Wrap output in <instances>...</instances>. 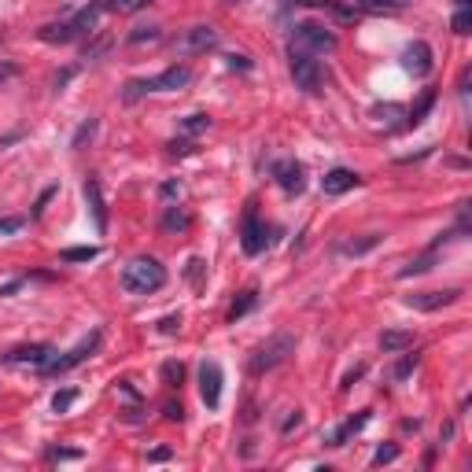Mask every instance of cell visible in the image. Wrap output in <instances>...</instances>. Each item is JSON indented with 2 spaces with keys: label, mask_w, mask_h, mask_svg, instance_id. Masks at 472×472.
Returning <instances> with one entry per match:
<instances>
[{
  "label": "cell",
  "mask_w": 472,
  "mask_h": 472,
  "mask_svg": "<svg viewBox=\"0 0 472 472\" xmlns=\"http://www.w3.org/2000/svg\"><path fill=\"white\" fill-rule=\"evenodd\" d=\"M52 358H56V347H48V343H26V347H15L4 354L8 366H34V369L48 366Z\"/></svg>",
  "instance_id": "obj_11"
},
{
  "label": "cell",
  "mask_w": 472,
  "mask_h": 472,
  "mask_svg": "<svg viewBox=\"0 0 472 472\" xmlns=\"http://www.w3.org/2000/svg\"><path fill=\"white\" fill-rule=\"evenodd\" d=\"M288 71H292V81L295 89H303L310 96H317L325 89V67L314 52H303V48H288Z\"/></svg>",
  "instance_id": "obj_4"
},
{
  "label": "cell",
  "mask_w": 472,
  "mask_h": 472,
  "mask_svg": "<svg viewBox=\"0 0 472 472\" xmlns=\"http://www.w3.org/2000/svg\"><path fill=\"white\" fill-rule=\"evenodd\" d=\"M103 11H107V0H93V4H85L81 11H74L67 23H48V26H41L37 37L45 41V45H71V41H81L85 34L96 30V23H100Z\"/></svg>",
  "instance_id": "obj_1"
},
{
  "label": "cell",
  "mask_w": 472,
  "mask_h": 472,
  "mask_svg": "<svg viewBox=\"0 0 472 472\" xmlns=\"http://www.w3.org/2000/svg\"><path fill=\"white\" fill-rule=\"evenodd\" d=\"M203 270H207V262H203V259H192V262H188V281H192V284H200Z\"/></svg>",
  "instance_id": "obj_40"
},
{
  "label": "cell",
  "mask_w": 472,
  "mask_h": 472,
  "mask_svg": "<svg viewBox=\"0 0 472 472\" xmlns=\"http://www.w3.org/2000/svg\"><path fill=\"white\" fill-rule=\"evenodd\" d=\"M292 354H295V336H292V332H277V336H270L262 347L247 358V369H251L255 376H262V373H270V369H277V366H284Z\"/></svg>",
  "instance_id": "obj_5"
},
{
  "label": "cell",
  "mask_w": 472,
  "mask_h": 472,
  "mask_svg": "<svg viewBox=\"0 0 472 472\" xmlns=\"http://www.w3.org/2000/svg\"><path fill=\"white\" fill-rule=\"evenodd\" d=\"M85 203H89V210H93L96 232H107V200H103L100 178H85Z\"/></svg>",
  "instance_id": "obj_15"
},
{
  "label": "cell",
  "mask_w": 472,
  "mask_h": 472,
  "mask_svg": "<svg viewBox=\"0 0 472 472\" xmlns=\"http://www.w3.org/2000/svg\"><path fill=\"white\" fill-rule=\"evenodd\" d=\"M454 4H458V8H468V4H472V0H454Z\"/></svg>",
  "instance_id": "obj_51"
},
{
  "label": "cell",
  "mask_w": 472,
  "mask_h": 472,
  "mask_svg": "<svg viewBox=\"0 0 472 472\" xmlns=\"http://www.w3.org/2000/svg\"><path fill=\"white\" fill-rule=\"evenodd\" d=\"M432 259H436V251L428 247V255H424V259H414V262L406 266V270H399V277H417V273H428V270H432Z\"/></svg>",
  "instance_id": "obj_27"
},
{
  "label": "cell",
  "mask_w": 472,
  "mask_h": 472,
  "mask_svg": "<svg viewBox=\"0 0 472 472\" xmlns=\"http://www.w3.org/2000/svg\"><path fill=\"white\" fill-rule=\"evenodd\" d=\"M369 417H373L369 410H361L358 417H347V421H343V424L336 428V432L329 436V443H332V446H343V443H347L351 436H358V432H361V428H366V424H369Z\"/></svg>",
  "instance_id": "obj_17"
},
{
  "label": "cell",
  "mask_w": 472,
  "mask_h": 472,
  "mask_svg": "<svg viewBox=\"0 0 472 472\" xmlns=\"http://www.w3.org/2000/svg\"><path fill=\"white\" fill-rule=\"evenodd\" d=\"M380 347H384V354L410 351V347H414V332H410V329H388V332L380 336Z\"/></svg>",
  "instance_id": "obj_18"
},
{
  "label": "cell",
  "mask_w": 472,
  "mask_h": 472,
  "mask_svg": "<svg viewBox=\"0 0 472 472\" xmlns=\"http://www.w3.org/2000/svg\"><path fill=\"white\" fill-rule=\"evenodd\" d=\"M299 421H303V414L295 410V414H292V417H288V421L281 424V432H292V428H299Z\"/></svg>",
  "instance_id": "obj_49"
},
{
  "label": "cell",
  "mask_w": 472,
  "mask_h": 472,
  "mask_svg": "<svg viewBox=\"0 0 472 472\" xmlns=\"http://www.w3.org/2000/svg\"><path fill=\"white\" fill-rule=\"evenodd\" d=\"M465 292L461 288H443V292H417V295H410L406 299V307H414V310H421V314H436V310H443V307H450V303H458Z\"/></svg>",
  "instance_id": "obj_12"
},
{
  "label": "cell",
  "mask_w": 472,
  "mask_h": 472,
  "mask_svg": "<svg viewBox=\"0 0 472 472\" xmlns=\"http://www.w3.org/2000/svg\"><path fill=\"white\" fill-rule=\"evenodd\" d=\"M170 458H174V450H170V446H159V450L148 454V461H170Z\"/></svg>",
  "instance_id": "obj_45"
},
{
  "label": "cell",
  "mask_w": 472,
  "mask_h": 472,
  "mask_svg": "<svg viewBox=\"0 0 472 472\" xmlns=\"http://www.w3.org/2000/svg\"><path fill=\"white\" fill-rule=\"evenodd\" d=\"M178 329H181V314H170V317L159 321V332H166V336H174Z\"/></svg>",
  "instance_id": "obj_39"
},
{
  "label": "cell",
  "mask_w": 472,
  "mask_h": 472,
  "mask_svg": "<svg viewBox=\"0 0 472 472\" xmlns=\"http://www.w3.org/2000/svg\"><path fill=\"white\" fill-rule=\"evenodd\" d=\"M266 244H270V229L262 225L259 210L247 207V214H244V229H240V247H244V255H262Z\"/></svg>",
  "instance_id": "obj_9"
},
{
  "label": "cell",
  "mask_w": 472,
  "mask_h": 472,
  "mask_svg": "<svg viewBox=\"0 0 472 472\" xmlns=\"http://www.w3.org/2000/svg\"><path fill=\"white\" fill-rule=\"evenodd\" d=\"M410 0H358L354 4V11H369V15H395V11H402Z\"/></svg>",
  "instance_id": "obj_20"
},
{
  "label": "cell",
  "mask_w": 472,
  "mask_h": 472,
  "mask_svg": "<svg viewBox=\"0 0 472 472\" xmlns=\"http://www.w3.org/2000/svg\"><path fill=\"white\" fill-rule=\"evenodd\" d=\"M0 45H4V30H0Z\"/></svg>",
  "instance_id": "obj_53"
},
{
  "label": "cell",
  "mask_w": 472,
  "mask_h": 472,
  "mask_svg": "<svg viewBox=\"0 0 472 472\" xmlns=\"http://www.w3.org/2000/svg\"><path fill=\"white\" fill-rule=\"evenodd\" d=\"M188 225H192V218H188L185 207H170V210H166V218H163V229H166V232H185Z\"/></svg>",
  "instance_id": "obj_23"
},
{
  "label": "cell",
  "mask_w": 472,
  "mask_h": 472,
  "mask_svg": "<svg viewBox=\"0 0 472 472\" xmlns=\"http://www.w3.org/2000/svg\"><path fill=\"white\" fill-rule=\"evenodd\" d=\"M96 255H100V247H67V251H63V262H93L96 259Z\"/></svg>",
  "instance_id": "obj_26"
},
{
  "label": "cell",
  "mask_w": 472,
  "mask_h": 472,
  "mask_svg": "<svg viewBox=\"0 0 472 472\" xmlns=\"http://www.w3.org/2000/svg\"><path fill=\"white\" fill-rule=\"evenodd\" d=\"M395 458H399V446H380L373 454V465H391Z\"/></svg>",
  "instance_id": "obj_38"
},
{
  "label": "cell",
  "mask_w": 472,
  "mask_h": 472,
  "mask_svg": "<svg viewBox=\"0 0 472 472\" xmlns=\"http://www.w3.org/2000/svg\"><path fill=\"white\" fill-rule=\"evenodd\" d=\"M93 133H96V118L81 122V125H78V133H74V140H71V148H81L85 140H93Z\"/></svg>",
  "instance_id": "obj_34"
},
{
  "label": "cell",
  "mask_w": 472,
  "mask_h": 472,
  "mask_svg": "<svg viewBox=\"0 0 472 472\" xmlns=\"http://www.w3.org/2000/svg\"><path fill=\"white\" fill-rule=\"evenodd\" d=\"M163 380L170 384V388H181V380H185V366H181V361H166V366H163Z\"/></svg>",
  "instance_id": "obj_30"
},
{
  "label": "cell",
  "mask_w": 472,
  "mask_h": 472,
  "mask_svg": "<svg viewBox=\"0 0 472 472\" xmlns=\"http://www.w3.org/2000/svg\"><path fill=\"white\" fill-rule=\"evenodd\" d=\"M74 74H78V67H67V71H63V74L56 78V89H63V85H67V81H71Z\"/></svg>",
  "instance_id": "obj_48"
},
{
  "label": "cell",
  "mask_w": 472,
  "mask_h": 472,
  "mask_svg": "<svg viewBox=\"0 0 472 472\" xmlns=\"http://www.w3.org/2000/svg\"><path fill=\"white\" fill-rule=\"evenodd\" d=\"M417 361H421L417 354H402V358L395 361V380H406V376H410V373L417 369Z\"/></svg>",
  "instance_id": "obj_33"
},
{
  "label": "cell",
  "mask_w": 472,
  "mask_h": 472,
  "mask_svg": "<svg viewBox=\"0 0 472 472\" xmlns=\"http://www.w3.org/2000/svg\"><path fill=\"white\" fill-rule=\"evenodd\" d=\"M210 48H218V30H214L210 23L192 26V30H185V34L174 41V52H178V56H203V52H210Z\"/></svg>",
  "instance_id": "obj_8"
},
{
  "label": "cell",
  "mask_w": 472,
  "mask_h": 472,
  "mask_svg": "<svg viewBox=\"0 0 472 472\" xmlns=\"http://www.w3.org/2000/svg\"><path fill=\"white\" fill-rule=\"evenodd\" d=\"M229 67L236 71V67H240V71H251V63H247V56H229Z\"/></svg>",
  "instance_id": "obj_47"
},
{
  "label": "cell",
  "mask_w": 472,
  "mask_h": 472,
  "mask_svg": "<svg viewBox=\"0 0 472 472\" xmlns=\"http://www.w3.org/2000/svg\"><path fill=\"white\" fill-rule=\"evenodd\" d=\"M358 181H361V178L354 174V170L336 166V170H329V174L321 178V192H325V196H343V192H351Z\"/></svg>",
  "instance_id": "obj_16"
},
{
  "label": "cell",
  "mask_w": 472,
  "mask_h": 472,
  "mask_svg": "<svg viewBox=\"0 0 472 472\" xmlns=\"http://www.w3.org/2000/svg\"><path fill=\"white\" fill-rule=\"evenodd\" d=\"M361 373H366V366H354V369H351L347 376H343V384H339V391H351V384H354V380H358Z\"/></svg>",
  "instance_id": "obj_44"
},
{
  "label": "cell",
  "mask_w": 472,
  "mask_h": 472,
  "mask_svg": "<svg viewBox=\"0 0 472 472\" xmlns=\"http://www.w3.org/2000/svg\"><path fill=\"white\" fill-rule=\"evenodd\" d=\"M148 4H152V0H107V8L118 11V15H133V11H140Z\"/></svg>",
  "instance_id": "obj_28"
},
{
  "label": "cell",
  "mask_w": 472,
  "mask_h": 472,
  "mask_svg": "<svg viewBox=\"0 0 472 472\" xmlns=\"http://www.w3.org/2000/svg\"><path fill=\"white\" fill-rule=\"evenodd\" d=\"M19 74V67H15V63H8V59H0V85H4V81H11Z\"/></svg>",
  "instance_id": "obj_43"
},
{
  "label": "cell",
  "mask_w": 472,
  "mask_h": 472,
  "mask_svg": "<svg viewBox=\"0 0 472 472\" xmlns=\"http://www.w3.org/2000/svg\"><path fill=\"white\" fill-rule=\"evenodd\" d=\"M52 458L56 461H74V458H81V450H52Z\"/></svg>",
  "instance_id": "obj_46"
},
{
  "label": "cell",
  "mask_w": 472,
  "mask_h": 472,
  "mask_svg": "<svg viewBox=\"0 0 472 472\" xmlns=\"http://www.w3.org/2000/svg\"><path fill=\"white\" fill-rule=\"evenodd\" d=\"M192 81V71L188 67H166L163 74H155V78H133V81H125V89H122V100L125 103H137L140 96H148V93H178V89H185V85Z\"/></svg>",
  "instance_id": "obj_2"
},
{
  "label": "cell",
  "mask_w": 472,
  "mask_h": 472,
  "mask_svg": "<svg viewBox=\"0 0 472 472\" xmlns=\"http://www.w3.org/2000/svg\"><path fill=\"white\" fill-rule=\"evenodd\" d=\"M336 34L325 30L321 23H295L292 26V48H303V52H336Z\"/></svg>",
  "instance_id": "obj_7"
},
{
  "label": "cell",
  "mask_w": 472,
  "mask_h": 472,
  "mask_svg": "<svg viewBox=\"0 0 472 472\" xmlns=\"http://www.w3.org/2000/svg\"><path fill=\"white\" fill-rule=\"evenodd\" d=\"M225 4H244V0H225Z\"/></svg>",
  "instance_id": "obj_52"
},
{
  "label": "cell",
  "mask_w": 472,
  "mask_h": 472,
  "mask_svg": "<svg viewBox=\"0 0 472 472\" xmlns=\"http://www.w3.org/2000/svg\"><path fill=\"white\" fill-rule=\"evenodd\" d=\"M192 148H196L192 140H170V155H188Z\"/></svg>",
  "instance_id": "obj_42"
},
{
  "label": "cell",
  "mask_w": 472,
  "mask_h": 472,
  "mask_svg": "<svg viewBox=\"0 0 472 472\" xmlns=\"http://www.w3.org/2000/svg\"><path fill=\"white\" fill-rule=\"evenodd\" d=\"M107 48H111V37H107V34H100V37L93 41V45L85 48V56H81V59H96V56H103Z\"/></svg>",
  "instance_id": "obj_35"
},
{
  "label": "cell",
  "mask_w": 472,
  "mask_h": 472,
  "mask_svg": "<svg viewBox=\"0 0 472 472\" xmlns=\"http://www.w3.org/2000/svg\"><path fill=\"white\" fill-rule=\"evenodd\" d=\"M163 417H166V421H178V424H181V421H185V410H181V402H166Z\"/></svg>",
  "instance_id": "obj_41"
},
{
  "label": "cell",
  "mask_w": 472,
  "mask_h": 472,
  "mask_svg": "<svg viewBox=\"0 0 472 472\" xmlns=\"http://www.w3.org/2000/svg\"><path fill=\"white\" fill-rule=\"evenodd\" d=\"M74 402H78V391H74V388H67V391H56V395H52V410H56V414H67Z\"/></svg>",
  "instance_id": "obj_29"
},
{
  "label": "cell",
  "mask_w": 472,
  "mask_h": 472,
  "mask_svg": "<svg viewBox=\"0 0 472 472\" xmlns=\"http://www.w3.org/2000/svg\"><path fill=\"white\" fill-rule=\"evenodd\" d=\"M284 4H295V8H317V11H336L339 19H351L354 11L343 8L339 0H284Z\"/></svg>",
  "instance_id": "obj_22"
},
{
  "label": "cell",
  "mask_w": 472,
  "mask_h": 472,
  "mask_svg": "<svg viewBox=\"0 0 472 472\" xmlns=\"http://www.w3.org/2000/svg\"><path fill=\"white\" fill-rule=\"evenodd\" d=\"M163 284H166V270H163L159 259H148V255L125 262V270H122V288L130 295H152Z\"/></svg>",
  "instance_id": "obj_3"
},
{
  "label": "cell",
  "mask_w": 472,
  "mask_h": 472,
  "mask_svg": "<svg viewBox=\"0 0 472 472\" xmlns=\"http://www.w3.org/2000/svg\"><path fill=\"white\" fill-rule=\"evenodd\" d=\"M100 343H103V332H100V329H93V332L85 336V339L78 343V347H71L67 354H59V351H56V358L48 361V366H41V373H45V376H63V373L78 369L81 361H89V358L100 351Z\"/></svg>",
  "instance_id": "obj_6"
},
{
  "label": "cell",
  "mask_w": 472,
  "mask_h": 472,
  "mask_svg": "<svg viewBox=\"0 0 472 472\" xmlns=\"http://www.w3.org/2000/svg\"><path fill=\"white\" fill-rule=\"evenodd\" d=\"M210 130V115H188L185 122H181V133L185 137H200V133H207Z\"/></svg>",
  "instance_id": "obj_24"
},
{
  "label": "cell",
  "mask_w": 472,
  "mask_h": 472,
  "mask_svg": "<svg viewBox=\"0 0 472 472\" xmlns=\"http://www.w3.org/2000/svg\"><path fill=\"white\" fill-rule=\"evenodd\" d=\"M273 181L281 185L288 196H299V192L307 188V170H303V163H295V159H277L273 163Z\"/></svg>",
  "instance_id": "obj_10"
},
{
  "label": "cell",
  "mask_w": 472,
  "mask_h": 472,
  "mask_svg": "<svg viewBox=\"0 0 472 472\" xmlns=\"http://www.w3.org/2000/svg\"><path fill=\"white\" fill-rule=\"evenodd\" d=\"M26 225V218L23 214H11V218H0V236H11V232H19Z\"/></svg>",
  "instance_id": "obj_36"
},
{
  "label": "cell",
  "mask_w": 472,
  "mask_h": 472,
  "mask_svg": "<svg viewBox=\"0 0 472 472\" xmlns=\"http://www.w3.org/2000/svg\"><path fill=\"white\" fill-rule=\"evenodd\" d=\"M163 196H166V200H170V196H178V185H174V181H166V185H163Z\"/></svg>",
  "instance_id": "obj_50"
},
{
  "label": "cell",
  "mask_w": 472,
  "mask_h": 472,
  "mask_svg": "<svg viewBox=\"0 0 472 472\" xmlns=\"http://www.w3.org/2000/svg\"><path fill=\"white\" fill-rule=\"evenodd\" d=\"M436 96H439L436 89H424V93H421V100L410 107V115H406V130H414V125H421V122L428 118V111L436 107Z\"/></svg>",
  "instance_id": "obj_19"
},
{
  "label": "cell",
  "mask_w": 472,
  "mask_h": 472,
  "mask_svg": "<svg viewBox=\"0 0 472 472\" xmlns=\"http://www.w3.org/2000/svg\"><path fill=\"white\" fill-rule=\"evenodd\" d=\"M395 115H402V107H399V103H376V107H373V118L384 122V125H391Z\"/></svg>",
  "instance_id": "obj_32"
},
{
  "label": "cell",
  "mask_w": 472,
  "mask_h": 472,
  "mask_svg": "<svg viewBox=\"0 0 472 472\" xmlns=\"http://www.w3.org/2000/svg\"><path fill=\"white\" fill-rule=\"evenodd\" d=\"M450 26H454V34H468L472 30V11L458 8V15H454V23H450Z\"/></svg>",
  "instance_id": "obj_37"
},
{
  "label": "cell",
  "mask_w": 472,
  "mask_h": 472,
  "mask_svg": "<svg viewBox=\"0 0 472 472\" xmlns=\"http://www.w3.org/2000/svg\"><path fill=\"white\" fill-rule=\"evenodd\" d=\"M402 67L410 71L414 78H428V74H432V48H428L424 41L406 45V48H402Z\"/></svg>",
  "instance_id": "obj_14"
},
{
  "label": "cell",
  "mask_w": 472,
  "mask_h": 472,
  "mask_svg": "<svg viewBox=\"0 0 472 472\" xmlns=\"http://www.w3.org/2000/svg\"><path fill=\"white\" fill-rule=\"evenodd\" d=\"M255 303H259V292H255V288H247V292L240 295V303H232V310H229V321H236V317H244L247 310H255Z\"/></svg>",
  "instance_id": "obj_25"
},
{
  "label": "cell",
  "mask_w": 472,
  "mask_h": 472,
  "mask_svg": "<svg viewBox=\"0 0 472 472\" xmlns=\"http://www.w3.org/2000/svg\"><path fill=\"white\" fill-rule=\"evenodd\" d=\"M380 240H384L380 232H369V236H361V240H343L339 244V255H354V259H358V255H369Z\"/></svg>",
  "instance_id": "obj_21"
},
{
  "label": "cell",
  "mask_w": 472,
  "mask_h": 472,
  "mask_svg": "<svg viewBox=\"0 0 472 472\" xmlns=\"http://www.w3.org/2000/svg\"><path fill=\"white\" fill-rule=\"evenodd\" d=\"M200 395L207 410H218L222 406V366L218 361H203L200 366Z\"/></svg>",
  "instance_id": "obj_13"
},
{
  "label": "cell",
  "mask_w": 472,
  "mask_h": 472,
  "mask_svg": "<svg viewBox=\"0 0 472 472\" xmlns=\"http://www.w3.org/2000/svg\"><path fill=\"white\" fill-rule=\"evenodd\" d=\"M159 37H163L159 26H137V30L130 34V45H144V41L152 45V41H159Z\"/></svg>",
  "instance_id": "obj_31"
}]
</instances>
